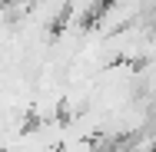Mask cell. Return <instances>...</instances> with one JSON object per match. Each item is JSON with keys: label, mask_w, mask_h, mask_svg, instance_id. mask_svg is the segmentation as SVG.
Instances as JSON below:
<instances>
[{"label": "cell", "mask_w": 156, "mask_h": 152, "mask_svg": "<svg viewBox=\"0 0 156 152\" xmlns=\"http://www.w3.org/2000/svg\"><path fill=\"white\" fill-rule=\"evenodd\" d=\"M113 152H156V129H140L133 136H126L120 146H113Z\"/></svg>", "instance_id": "obj_1"}]
</instances>
